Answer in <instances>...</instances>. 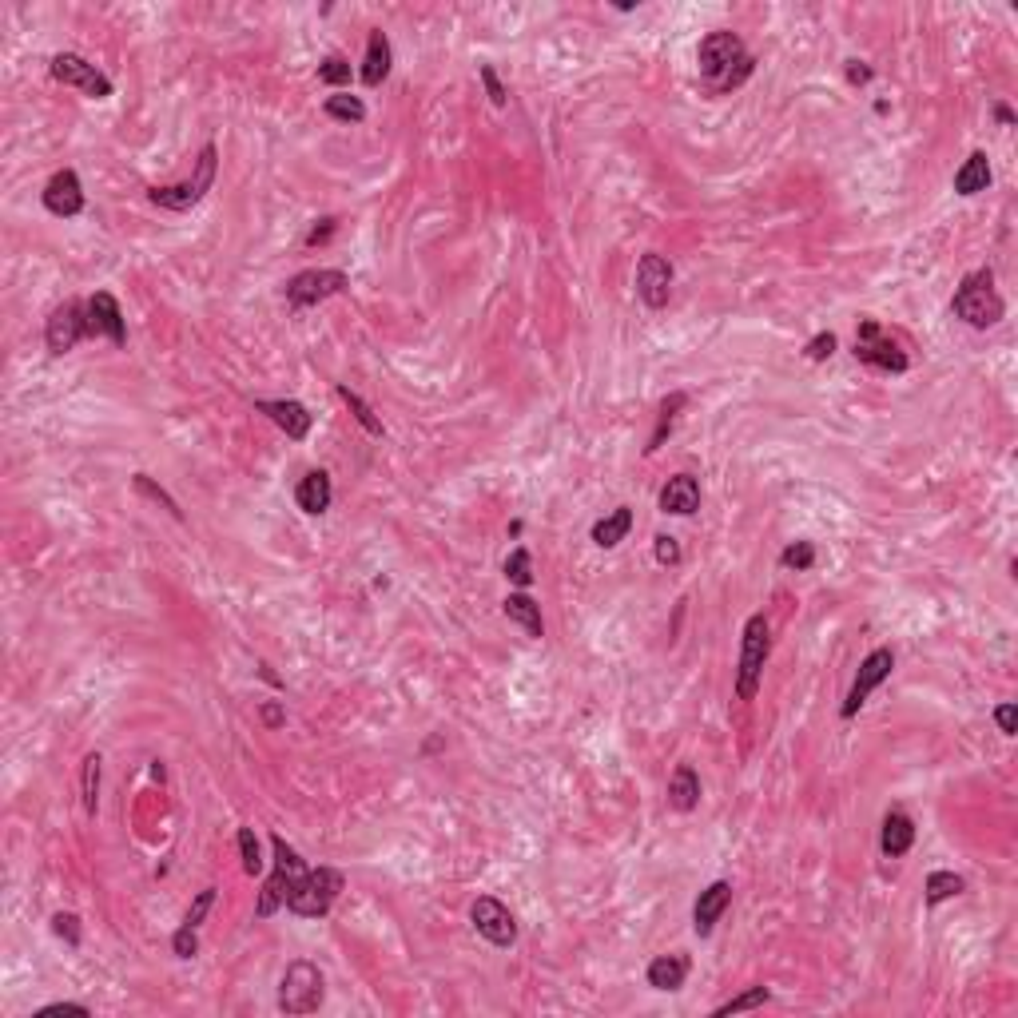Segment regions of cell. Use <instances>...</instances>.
I'll list each match as a JSON object with an SVG mask.
<instances>
[{"label":"cell","mask_w":1018,"mask_h":1018,"mask_svg":"<svg viewBox=\"0 0 1018 1018\" xmlns=\"http://www.w3.org/2000/svg\"><path fill=\"white\" fill-rule=\"evenodd\" d=\"M696 60H700V76L708 80L712 92H732V88H740V84L752 76V68H756V60L748 56L744 40H740L736 32H724V28H720V32H708V36L700 40Z\"/></svg>","instance_id":"6da1fadb"},{"label":"cell","mask_w":1018,"mask_h":1018,"mask_svg":"<svg viewBox=\"0 0 1018 1018\" xmlns=\"http://www.w3.org/2000/svg\"><path fill=\"white\" fill-rule=\"evenodd\" d=\"M951 315L963 319L975 331H987V327H995L1007 315V303H1003V295L995 287V271L991 267H979V271L963 275V283H959V291L951 299Z\"/></svg>","instance_id":"7a4b0ae2"},{"label":"cell","mask_w":1018,"mask_h":1018,"mask_svg":"<svg viewBox=\"0 0 1018 1018\" xmlns=\"http://www.w3.org/2000/svg\"><path fill=\"white\" fill-rule=\"evenodd\" d=\"M768 653H772V625H768L764 613H752L744 621V645H740V669H736V696L740 700H756Z\"/></svg>","instance_id":"3957f363"},{"label":"cell","mask_w":1018,"mask_h":1018,"mask_svg":"<svg viewBox=\"0 0 1018 1018\" xmlns=\"http://www.w3.org/2000/svg\"><path fill=\"white\" fill-rule=\"evenodd\" d=\"M342 891V875L335 867H307L291 891H287V911L303 915V919H319L331 911V903L339 899Z\"/></svg>","instance_id":"277c9868"},{"label":"cell","mask_w":1018,"mask_h":1018,"mask_svg":"<svg viewBox=\"0 0 1018 1018\" xmlns=\"http://www.w3.org/2000/svg\"><path fill=\"white\" fill-rule=\"evenodd\" d=\"M323 995H327V979L315 963L299 959L287 967L283 983H279V1011L283 1015H315L323 1007Z\"/></svg>","instance_id":"5b68a950"},{"label":"cell","mask_w":1018,"mask_h":1018,"mask_svg":"<svg viewBox=\"0 0 1018 1018\" xmlns=\"http://www.w3.org/2000/svg\"><path fill=\"white\" fill-rule=\"evenodd\" d=\"M271 848H275V871L267 875V883H263V895H259V907H255V915L259 919H267V915H275L283 903H287V891H291V883L307 871V863H303V855L291 848L283 836H271Z\"/></svg>","instance_id":"8992f818"},{"label":"cell","mask_w":1018,"mask_h":1018,"mask_svg":"<svg viewBox=\"0 0 1018 1018\" xmlns=\"http://www.w3.org/2000/svg\"><path fill=\"white\" fill-rule=\"evenodd\" d=\"M215 160H219V152H215V144H207L195 160V175L187 183H175V187H152V203L164 207V211H191L215 183Z\"/></svg>","instance_id":"52a82bcc"},{"label":"cell","mask_w":1018,"mask_h":1018,"mask_svg":"<svg viewBox=\"0 0 1018 1018\" xmlns=\"http://www.w3.org/2000/svg\"><path fill=\"white\" fill-rule=\"evenodd\" d=\"M855 358L863 366H875V370H887V374H903L911 362L903 354V346L891 339L875 319H859V331H855Z\"/></svg>","instance_id":"ba28073f"},{"label":"cell","mask_w":1018,"mask_h":1018,"mask_svg":"<svg viewBox=\"0 0 1018 1018\" xmlns=\"http://www.w3.org/2000/svg\"><path fill=\"white\" fill-rule=\"evenodd\" d=\"M88 335H92V331H88V303L68 299V303H60V307L48 315L44 342H48V350H52V354H68V350H76L80 339H88Z\"/></svg>","instance_id":"9c48e42d"},{"label":"cell","mask_w":1018,"mask_h":1018,"mask_svg":"<svg viewBox=\"0 0 1018 1018\" xmlns=\"http://www.w3.org/2000/svg\"><path fill=\"white\" fill-rule=\"evenodd\" d=\"M48 72H52L60 84L80 88V92L92 96V100H108V96H112V80H108L96 64H88L84 56H76V52H56L52 64H48Z\"/></svg>","instance_id":"30bf717a"},{"label":"cell","mask_w":1018,"mask_h":1018,"mask_svg":"<svg viewBox=\"0 0 1018 1018\" xmlns=\"http://www.w3.org/2000/svg\"><path fill=\"white\" fill-rule=\"evenodd\" d=\"M346 287H350L346 271L319 267V271H299L295 279H287L283 295H287L291 307H315V303H323V299H331V295H342Z\"/></svg>","instance_id":"8fae6325"},{"label":"cell","mask_w":1018,"mask_h":1018,"mask_svg":"<svg viewBox=\"0 0 1018 1018\" xmlns=\"http://www.w3.org/2000/svg\"><path fill=\"white\" fill-rule=\"evenodd\" d=\"M673 283H677V267L665 255H657V251L641 255V263H637V295H641V303L649 311H661L673 299Z\"/></svg>","instance_id":"7c38bea8"},{"label":"cell","mask_w":1018,"mask_h":1018,"mask_svg":"<svg viewBox=\"0 0 1018 1018\" xmlns=\"http://www.w3.org/2000/svg\"><path fill=\"white\" fill-rule=\"evenodd\" d=\"M891 669H895V653L891 649H871L867 657H863V665H859V673H855V680H851V688H848V696H844V708H840V716L844 720H851L863 704H867V696L883 684V680L891 677Z\"/></svg>","instance_id":"4fadbf2b"},{"label":"cell","mask_w":1018,"mask_h":1018,"mask_svg":"<svg viewBox=\"0 0 1018 1018\" xmlns=\"http://www.w3.org/2000/svg\"><path fill=\"white\" fill-rule=\"evenodd\" d=\"M470 919H474L478 935H482V939H490L494 947H513V939H517V923H513V915H509V907L502 903V899H494V895H478V899H474V907H470Z\"/></svg>","instance_id":"5bb4252c"},{"label":"cell","mask_w":1018,"mask_h":1018,"mask_svg":"<svg viewBox=\"0 0 1018 1018\" xmlns=\"http://www.w3.org/2000/svg\"><path fill=\"white\" fill-rule=\"evenodd\" d=\"M88 331L96 339H108L112 346H124L128 342V327H124V311L116 303V295L108 291H96L88 299Z\"/></svg>","instance_id":"9a60e30c"},{"label":"cell","mask_w":1018,"mask_h":1018,"mask_svg":"<svg viewBox=\"0 0 1018 1018\" xmlns=\"http://www.w3.org/2000/svg\"><path fill=\"white\" fill-rule=\"evenodd\" d=\"M44 207L60 219H72L84 211V187H80V175L72 168L56 171L48 183H44Z\"/></svg>","instance_id":"2e32d148"},{"label":"cell","mask_w":1018,"mask_h":1018,"mask_svg":"<svg viewBox=\"0 0 1018 1018\" xmlns=\"http://www.w3.org/2000/svg\"><path fill=\"white\" fill-rule=\"evenodd\" d=\"M255 410L259 414H267L291 442H303L307 434H311V410L303 406V402H295V398H275V402H255Z\"/></svg>","instance_id":"e0dca14e"},{"label":"cell","mask_w":1018,"mask_h":1018,"mask_svg":"<svg viewBox=\"0 0 1018 1018\" xmlns=\"http://www.w3.org/2000/svg\"><path fill=\"white\" fill-rule=\"evenodd\" d=\"M728 903H732V883L716 879L712 887H704L700 899H696V907H692V931H696L700 939L712 935V927L720 923V915L728 911Z\"/></svg>","instance_id":"ac0fdd59"},{"label":"cell","mask_w":1018,"mask_h":1018,"mask_svg":"<svg viewBox=\"0 0 1018 1018\" xmlns=\"http://www.w3.org/2000/svg\"><path fill=\"white\" fill-rule=\"evenodd\" d=\"M295 502L303 513H327L331 502H335V486H331V474H323V470H311V474H303L299 478V486H295Z\"/></svg>","instance_id":"d6986e66"},{"label":"cell","mask_w":1018,"mask_h":1018,"mask_svg":"<svg viewBox=\"0 0 1018 1018\" xmlns=\"http://www.w3.org/2000/svg\"><path fill=\"white\" fill-rule=\"evenodd\" d=\"M915 844V824H911V816L907 812H887L883 816V832H879V848L887 859H899V855H907Z\"/></svg>","instance_id":"ffe728a7"},{"label":"cell","mask_w":1018,"mask_h":1018,"mask_svg":"<svg viewBox=\"0 0 1018 1018\" xmlns=\"http://www.w3.org/2000/svg\"><path fill=\"white\" fill-rule=\"evenodd\" d=\"M700 509V486L692 474H677L665 482L661 490V513H677V517H688Z\"/></svg>","instance_id":"44dd1931"},{"label":"cell","mask_w":1018,"mask_h":1018,"mask_svg":"<svg viewBox=\"0 0 1018 1018\" xmlns=\"http://www.w3.org/2000/svg\"><path fill=\"white\" fill-rule=\"evenodd\" d=\"M390 60H394V52H390L386 32H370L366 36V56H362V84L378 88L390 76Z\"/></svg>","instance_id":"7402d4cb"},{"label":"cell","mask_w":1018,"mask_h":1018,"mask_svg":"<svg viewBox=\"0 0 1018 1018\" xmlns=\"http://www.w3.org/2000/svg\"><path fill=\"white\" fill-rule=\"evenodd\" d=\"M688 979V959L684 955H657L649 963V987L653 991H680Z\"/></svg>","instance_id":"603a6c76"},{"label":"cell","mask_w":1018,"mask_h":1018,"mask_svg":"<svg viewBox=\"0 0 1018 1018\" xmlns=\"http://www.w3.org/2000/svg\"><path fill=\"white\" fill-rule=\"evenodd\" d=\"M987 187H991V160H987V152H971L963 160V168L955 171V191L959 195H979Z\"/></svg>","instance_id":"cb8c5ba5"},{"label":"cell","mask_w":1018,"mask_h":1018,"mask_svg":"<svg viewBox=\"0 0 1018 1018\" xmlns=\"http://www.w3.org/2000/svg\"><path fill=\"white\" fill-rule=\"evenodd\" d=\"M502 613H506L513 625H521L529 637H541V633H545V621H541V605H537L533 597H525V593H509L506 601H502Z\"/></svg>","instance_id":"d4e9b609"},{"label":"cell","mask_w":1018,"mask_h":1018,"mask_svg":"<svg viewBox=\"0 0 1018 1018\" xmlns=\"http://www.w3.org/2000/svg\"><path fill=\"white\" fill-rule=\"evenodd\" d=\"M669 804L677 812H692L700 804V776H696L692 764H677V772L669 780Z\"/></svg>","instance_id":"484cf974"},{"label":"cell","mask_w":1018,"mask_h":1018,"mask_svg":"<svg viewBox=\"0 0 1018 1018\" xmlns=\"http://www.w3.org/2000/svg\"><path fill=\"white\" fill-rule=\"evenodd\" d=\"M629 529H633V509L617 506L609 517H601V521L593 525V541H597L601 549H613V545H621V541L629 537Z\"/></svg>","instance_id":"4316f807"},{"label":"cell","mask_w":1018,"mask_h":1018,"mask_svg":"<svg viewBox=\"0 0 1018 1018\" xmlns=\"http://www.w3.org/2000/svg\"><path fill=\"white\" fill-rule=\"evenodd\" d=\"M963 875H955V871H931L927 875V887H923V895H927V907H939V903H947V899H955V895H963Z\"/></svg>","instance_id":"83f0119b"},{"label":"cell","mask_w":1018,"mask_h":1018,"mask_svg":"<svg viewBox=\"0 0 1018 1018\" xmlns=\"http://www.w3.org/2000/svg\"><path fill=\"white\" fill-rule=\"evenodd\" d=\"M684 402H688V394H669L665 402H661V418H657V434H653V442L645 446V454H657L661 446H665V434H673V422H677V414L684 410Z\"/></svg>","instance_id":"f1b7e54d"},{"label":"cell","mask_w":1018,"mask_h":1018,"mask_svg":"<svg viewBox=\"0 0 1018 1018\" xmlns=\"http://www.w3.org/2000/svg\"><path fill=\"white\" fill-rule=\"evenodd\" d=\"M323 112H327L331 120H342V124H362V120H366V104H362L358 96H346V92L327 96Z\"/></svg>","instance_id":"f546056e"},{"label":"cell","mask_w":1018,"mask_h":1018,"mask_svg":"<svg viewBox=\"0 0 1018 1018\" xmlns=\"http://www.w3.org/2000/svg\"><path fill=\"white\" fill-rule=\"evenodd\" d=\"M100 752H88L84 756V812L96 816V804H100Z\"/></svg>","instance_id":"4dcf8cb0"},{"label":"cell","mask_w":1018,"mask_h":1018,"mask_svg":"<svg viewBox=\"0 0 1018 1018\" xmlns=\"http://www.w3.org/2000/svg\"><path fill=\"white\" fill-rule=\"evenodd\" d=\"M335 390H339V398H342V402H346V406H350V414H354V418H358V422H362V430H366V434H374V438H382V422H378V418H374V410H370V406H366V402H362V398H358V394H354V390H350V386H342V382H339V386H335Z\"/></svg>","instance_id":"1f68e13d"},{"label":"cell","mask_w":1018,"mask_h":1018,"mask_svg":"<svg viewBox=\"0 0 1018 1018\" xmlns=\"http://www.w3.org/2000/svg\"><path fill=\"white\" fill-rule=\"evenodd\" d=\"M772 999V991L768 987H748L744 995H736V999H728V1003H720L712 1015L724 1018V1015H736V1011H752V1007H764Z\"/></svg>","instance_id":"d6a6232c"},{"label":"cell","mask_w":1018,"mask_h":1018,"mask_svg":"<svg viewBox=\"0 0 1018 1018\" xmlns=\"http://www.w3.org/2000/svg\"><path fill=\"white\" fill-rule=\"evenodd\" d=\"M235 844H239V855H243V871L259 875L263 871V851H259V840H255V828H239Z\"/></svg>","instance_id":"836d02e7"},{"label":"cell","mask_w":1018,"mask_h":1018,"mask_svg":"<svg viewBox=\"0 0 1018 1018\" xmlns=\"http://www.w3.org/2000/svg\"><path fill=\"white\" fill-rule=\"evenodd\" d=\"M506 577L517 585V589H529V585H533V561H529V549H513V553H509Z\"/></svg>","instance_id":"e575fe53"},{"label":"cell","mask_w":1018,"mask_h":1018,"mask_svg":"<svg viewBox=\"0 0 1018 1018\" xmlns=\"http://www.w3.org/2000/svg\"><path fill=\"white\" fill-rule=\"evenodd\" d=\"M780 565H784V569H796V573L812 569V565H816V545H812V541H796V545H788V549L780 553Z\"/></svg>","instance_id":"d590c367"},{"label":"cell","mask_w":1018,"mask_h":1018,"mask_svg":"<svg viewBox=\"0 0 1018 1018\" xmlns=\"http://www.w3.org/2000/svg\"><path fill=\"white\" fill-rule=\"evenodd\" d=\"M132 486H136V490H140V494H144V498H152V502H160V506L168 509L171 517H183V509L175 506V498H171V494H168V490H164V486H156V482H152V478H148V474H136V478H132Z\"/></svg>","instance_id":"8d00e7d4"},{"label":"cell","mask_w":1018,"mask_h":1018,"mask_svg":"<svg viewBox=\"0 0 1018 1018\" xmlns=\"http://www.w3.org/2000/svg\"><path fill=\"white\" fill-rule=\"evenodd\" d=\"M52 931L68 943V947H80V919L72 915V911H60V915H52Z\"/></svg>","instance_id":"74e56055"},{"label":"cell","mask_w":1018,"mask_h":1018,"mask_svg":"<svg viewBox=\"0 0 1018 1018\" xmlns=\"http://www.w3.org/2000/svg\"><path fill=\"white\" fill-rule=\"evenodd\" d=\"M319 80H323V84H350V64H346L342 56H327V60L319 64Z\"/></svg>","instance_id":"f35d334b"},{"label":"cell","mask_w":1018,"mask_h":1018,"mask_svg":"<svg viewBox=\"0 0 1018 1018\" xmlns=\"http://www.w3.org/2000/svg\"><path fill=\"white\" fill-rule=\"evenodd\" d=\"M836 346H840L836 335H832V331H824V335H816V339L804 346V354H808V362H828V358L836 354Z\"/></svg>","instance_id":"ab89813d"},{"label":"cell","mask_w":1018,"mask_h":1018,"mask_svg":"<svg viewBox=\"0 0 1018 1018\" xmlns=\"http://www.w3.org/2000/svg\"><path fill=\"white\" fill-rule=\"evenodd\" d=\"M171 951H175V955H179V959H191V955H195V951H199V939H195V927H187V923H183V927H179V931H175V935H171Z\"/></svg>","instance_id":"60d3db41"},{"label":"cell","mask_w":1018,"mask_h":1018,"mask_svg":"<svg viewBox=\"0 0 1018 1018\" xmlns=\"http://www.w3.org/2000/svg\"><path fill=\"white\" fill-rule=\"evenodd\" d=\"M211 903H215V887H203V891L195 895V903H191V911H187V919H183V923H187V927H199V923H203V915L211 911Z\"/></svg>","instance_id":"b9f144b4"},{"label":"cell","mask_w":1018,"mask_h":1018,"mask_svg":"<svg viewBox=\"0 0 1018 1018\" xmlns=\"http://www.w3.org/2000/svg\"><path fill=\"white\" fill-rule=\"evenodd\" d=\"M478 76H482V84H486V92H490V100H494V108H506V88H502V80H498V72L490 68V64H482L478 68Z\"/></svg>","instance_id":"7bdbcfd3"},{"label":"cell","mask_w":1018,"mask_h":1018,"mask_svg":"<svg viewBox=\"0 0 1018 1018\" xmlns=\"http://www.w3.org/2000/svg\"><path fill=\"white\" fill-rule=\"evenodd\" d=\"M653 553H657L661 565H680V545H677V537H669V533H661V537L653 541Z\"/></svg>","instance_id":"ee69618b"},{"label":"cell","mask_w":1018,"mask_h":1018,"mask_svg":"<svg viewBox=\"0 0 1018 1018\" xmlns=\"http://www.w3.org/2000/svg\"><path fill=\"white\" fill-rule=\"evenodd\" d=\"M995 724H999V732H1003V736H1015L1018 732V708L1015 704H999V708H995Z\"/></svg>","instance_id":"f6af8a7d"},{"label":"cell","mask_w":1018,"mask_h":1018,"mask_svg":"<svg viewBox=\"0 0 1018 1018\" xmlns=\"http://www.w3.org/2000/svg\"><path fill=\"white\" fill-rule=\"evenodd\" d=\"M48 1015H80V1018H88V1007H84V1003H52V1007H44V1011H40V1018H48Z\"/></svg>","instance_id":"bcb514c9"},{"label":"cell","mask_w":1018,"mask_h":1018,"mask_svg":"<svg viewBox=\"0 0 1018 1018\" xmlns=\"http://www.w3.org/2000/svg\"><path fill=\"white\" fill-rule=\"evenodd\" d=\"M848 80L851 84H867V80H871V68H863L859 60H848Z\"/></svg>","instance_id":"7dc6e473"},{"label":"cell","mask_w":1018,"mask_h":1018,"mask_svg":"<svg viewBox=\"0 0 1018 1018\" xmlns=\"http://www.w3.org/2000/svg\"><path fill=\"white\" fill-rule=\"evenodd\" d=\"M331 231H335V219H323V227H315L311 235H307V243L315 247V243H323V239H331Z\"/></svg>","instance_id":"c3c4849f"},{"label":"cell","mask_w":1018,"mask_h":1018,"mask_svg":"<svg viewBox=\"0 0 1018 1018\" xmlns=\"http://www.w3.org/2000/svg\"><path fill=\"white\" fill-rule=\"evenodd\" d=\"M263 720H267L271 728H279V724H283V708H279V704H263Z\"/></svg>","instance_id":"681fc988"},{"label":"cell","mask_w":1018,"mask_h":1018,"mask_svg":"<svg viewBox=\"0 0 1018 1018\" xmlns=\"http://www.w3.org/2000/svg\"><path fill=\"white\" fill-rule=\"evenodd\" d=\"M995 120H999V124H1007V128H1011V124H1015V112H1011V108H1007V104H995Z\"/></svg>","instance_id":"f907efd6"}]
</instances>
